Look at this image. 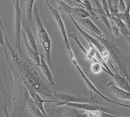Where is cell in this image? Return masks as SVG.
I'll list each match as a JSON object with an SVG mask.
<instances>
[{"label":"cell","instance_id":"obj_1","mask_svg":"<svg viewBox=\"0 0 130 117\" xmlns=\"http://www.w3.org/2000/svg\"><path fill=\"white\" fill-rule=\"evenodd\" d=\"M15 65L17 67L19 73L24 77L29 84L37 91L39 94L43 96L53 99L52 91L48 88L43 83L39 74L31 64L21 59L18 54L12 57Z\"/></svg>","mask_w":130,"mask_h":117},{"label":"cell","instance_id":"obj_2","mask_svg":"<svg viewBox=\"0 0 130 117\" xmlns=\"http://www.w3.org/2000/svg\"><path fill=\"white\" fill-rule=\"evenodd\" d=\"M34 14L36 23H37V33H38L39 41L42 46L43 49L46 54V60L47 64L51 65V64H52L51 63L52 62V39L45 28L40 18L39 9L36 5H35Z\"/></svg>","mask_w":130,"mask_h":117},{"label":"cell","instance_id":"obj_3","mask_svg":"<svg viewBox=\"0 0 130 117\" xmlns=\"http://www.w3.org/2000/svg\"><path fill=\"white\" fill-rule=\"evenodd\" d=\"M98 40L104 44V46L109 54L110 56L117 64L119 69V73L124 77H126L130 83V77L129 75L127 67L122 58L121 52L118 45L114 41L110 40L109 39L107 38L105 36L99 39Z\"/></svg>","mask_w":130,"mask_h":117},{"label":"cell","instance_id":"obj_4","mask_svg":"<svg viewBox=\"0 0 130 117\" xmlns=\"http://www.w3.org/2000/svg\"><path fill=\"white\" fill-rule=\"evenodd\" d=\"M69 57H70V60H71L72 64L74 65V66L75 67V68L76 69L77 71H78L79 73V75H81V78L83 79V80L85 81V84L87 85V86L89 87V88H90V90L93 91L94 92H95L96 93H97L98 95L99 96H100L102 99H105V101H108V102L111 103H112V104H115V105H120V106H121V107H126V108L130 109V105H126V104L118 102V101H114V100H112V99L107 98V97H106L105 96H104L103 93H101V92H100V91L98 90L97 88H96V86L93 85V83H92V82L89 80V78H88V77L86 76V75L85 74V73L83 72L82 68H81V67H80V65H79L78 63H77V60H76V58H75L74 54L72 55V56L71 55H70V56H69Z\"/></svg>","mask_w":130,"mask_h":117},{"label":"cell","instance_id":"obj_5","mask_svg":"<svg viewBox=\"0 0 130 117\" xmlns=\"http://www.w3.org/2000/svg\"><path fill=\"white\" fill-rule=\"evenodd\" d=\"M53 99L58 101L57 106H64L67 103H91L93 102L92 99L86 97L78 96L71 94L59 92H52Z\"/></svg>","mask_w":130,"mask_h":117},{"label":"cell","instance_id":"obj_6","mask_svg":"<svg viewBox=\"0 0 130 117\" xmlns=\"http://www.w3.org/2000/svg\"><path fill=\"white\" fill-rule=\"evenodd\" d=\"M15 40H16V48L20 54H22L21 48V37H22V7L20 0H15Z\"/></svg>","mask_w":130,"mask_h":117},{"label":"cell","instance_id":"obj_7","mask_svg":"<svg viewBox=\"0 0 130 117\" xmlns=\"http://www.w3.org/2000/svg\"><path fill=\"white\" fill-rule=\"evenodd\" d=\"M20 77L22 79V82L24 83V85H25V88H27V91H28L29 93L30 97L32 98V99L34 101V102L35 103L36 105L38 106V107L39 108V109L41 111V112L42 113V114H44V116H47V114H46V111H45L44 107V105L46 103H58V101L56 100H54V99H43L42 98L40 97V94H39L37 91L35 90L31 85L29 84V83L25 80L24 78L22 75H21Z\"/></svg>","mask_w":130,"mask_h":117},{"label":"cell","instance_id":"obj_8","mask_svg":"<svg viewBox=\"0 0 130 117\" xmlns=\"http://www.w3.org/2000/svg\"><path fill=\"white\" fill-rule=\"evenodd\" d=\"M57 2L59 5V9L64 12L69 13L72 15L77 16V18H89L90 16V13L83 7H72L62 0H57Z\"/></svg>","mask_w":130,"mask_h":117},{"label":"cell","instance_id":"obj_9","mask_svg":"<svg viewBox=\"0 0 130 117\" xmlns=\"http://www.w3.org/2000/svg\"><path fill=\"white\" fill-rule=\"evenodd\" d=\"M49 8L50 9V11L51 13H52V15H53V18L55 20L57 24L58 28H59V30H60V32H61V36H62V37L64 44L65 46L67 48V52H68V54L73 52L72 50L70 43L69 40H68V36H67V30H66V27H65L64 23L63 20H62V17H61V16L60 15L59 10H58L57 9H54V8L52 7V6Z\"/></svg>","mask_w":130,"mask_h":117},{"label":"cell","instance_id":"obj_10","mask_svg":"<svg viewBox=\"0 0 130 117\" xmlns=\"http://www.w3.org/2000/svg\"><path fill=\"white\" fill-rule=\"evenodd\" d=\"M65 105H67L68 107H73L75 109H78L80 110H83L85 111H104L105 113H110V114H114L109 110V109L107 107H101L99 105H96L94 103H67L65 104Z\"/></svg>","mask_w":130,"mask_h":117},{"label":"cell","instance_id":"obj_11","mask_svg":"<svg viewBox=\"0 0 130 117\" xmlns=\"http://www.w3.org/2000/svg\"><path fill=\"white\" fill-rule=\"evenodd\" d=\"M107 88L109 91L117 98L124 100H130V92L121 88L116 85L113 82H109L107 85Z\"/></svg>","mask_w":130,"mask_h":117},{"label":"cell","instance_id":"obj_12","mask_svg":"<svg viewBox=\"0 0 130 117\" xmlns=\"http://www.w3.org/2000/svg\"><path fill=\"white\" fill-rule=\"evenodd\" d=\"M77 20L79 22L81 23L85 28L89 30L92 33L94 36H96L98 39L104 37L105 35L104 33L101 31L100 29L96 25L92 20H90L89 18H77Z\"/></svg>","mask_w":130,"mask_h":117},{"label":"cell","instance_id":"obj_13","mask_svg":"<svg viewBox=\"0 0 130 117\" xmlns=\"http://www.w3.org/2000/svg\"><path fill=\"white\" fill-rule=\"evenodd\" d=\"M40 68H41L42 71L43 73L46 77L47 81L51 85H55V79L53 77V74L52 73L49 64H47V61L45 59V57L43 56L42 54H40Z\"/></svg>","mask_w":130,"mask_h":117},{"label":"cell","instance_id":"obj_14","mask_svg":"<svg viewBox=\"0 0 130 117\" xmlns=\"http://www.w3.org/2000/svg\"><path fill=\"white\" fill-rule=\"evenodd\" d=\"M22 34L23 35V38L24 40V43H25V46L27 50V53L28 54L29 56L34 61L36 65L37 66L40 67V54L39 52L35 51L34 49H32L31 46H30V44H29L27 39L26 36H25V32H22Z\"/></svg>","mask_w":130,"mask_h":117},{"label":"cell","instance_id":"obj_15","mask_svg":"<svg viewBox=\"0 0 130 117\" xmlns=\"http://www.w3.org/2000/svg\"><path fill=\"white\" fill-rule=\"evenodd\" d=\"M111 77L116 82L117 86L130 92V83L126 77L120 74L119 72H116V73H113Z\"/></svg>","mask_w":130,"mask_h":117},{"label":"cell","instance_id":"obj_16","mask_svg":"<svg viewBox=\"0 0 130 117\" xmlns=\"http://www.w3.org/2000/svg\"><path fill=\"white\" fill-rule=\"evenodd\" d=\"M24 27V28H25V33L29 44H30V46H31L32 49H34L35 51L39 52V49H38L37 43H36L35 38L33 33H32V30H31V27L29 26V24H25Z\"/></svg>","mask_w":130,"mask_h":117},{"label":"cell","instance_id":"obj_17","mask_svg":"<svg viewBox=\"0 0 130 117\" xmlns=\"http://www.w3.org/2000/svg\"><path fill=\"white\" fill-rule=\"evenodd\" d=\"M27 109L29 113L35 116H44L39 108L31 98H28L27 99Z\"/></svg>","mask_w":130,"mask_h":117},{"label":"cell","instance_id":"obj_18","mask_svg":"<svg viewBox=\"0 0 130 117\" xmlns=\"http://www.w3.org/2000/svg\"><path fill=\"white\" fill-rule=\"evenodd\" d=\"M111 19L115 23L116 25L117 26V27H118L119 30H120V33H123L124 36H128V35L130 34V31L129 29L127 28V27L126 26V24H124V22L118 16L112 15L111 16Z\"/></svg>","mask_w":130,"mask_h":117},{"label":"cell","instance_id":"obj_19","mask_svg":"<svg viewBox=\"0 0 130 117\" xmlns=\"http://www.w3.org/2000/svg\"><path fill=\"white\" fill-rule=\"evenodd\" d=\"M35 2V0H25L27 18L29 24H32V12H33Z\"/></svg>","mask_w":130,"mask_h":117},{"label":"cell","instance_id":"obj_20","mask_svg":"<svg viewBox=\"0 0 130 117\" xmlns=\"http://www.w3.org/2000/svg\"><path fill=\"white\" fill-rule=\"evenodd\" d=\"M90 70L92 73L97 75L101 73L102 71H104V67L98 61H95L94 62L90 65Z\"/></svg>","mask_w":130,"mask_h":117},{"label":"cell","instance_id":"obj_21","mask_svg":"<svg viewBox=\"0 0 130 117\" xmlns=\"http://www.w3.org/2000/svg\"><path fill=\"white\" fill-rule=\"evenodd\" d=\"M102 1V6L103 9L104 10V11L105 12L106 15H107L108 18L109 19H111V14L110 12L109 7V5H108L107 1V0H101Z\"/></svg>","mask_w":130,"mask_h":117},{"label":"cell","instance_id":"obj_22","mask_svg":"<svg viewBox=\"0 0 130 117\" xmlns=\"http://www.w3.org/2000/svg\"><path fill=\"white\" fill-rule=\"evenodd\" d=\"M127 9L125 0H118V5H117V9L118 13L124 12Z\"/></svg>","mask_w":130,"mask_h":117},{"label":"cell","instance_id":"obj_23","mask_svg":"<svg viewBox=\"0 0 130 117\" xmlns=\"http://www.w3.org/2000/svg\"><path fill=\"white\" fill-rule=\"evenodd\" d=\"M107 1L108 5H109V9H110V12H111V16L112 15H114V16H116L117 14L118 13V12L116 11L115 9H114L113 6H112V0H107Z\"/></svg>","mask_w":130,"mask_h":117},{"label":"cell","instance_id":"obj_24","mask_svg":"<svg viewBox=\"0 0 130 117\" xmlns=\"http://www.w3.org/2000/svg\"><path fill=\"white\" fill-rule=\"evenodd\" d=\"M0 46H5V33L0 26Z\"/></svg>","mask_w":130,"mask_h":117},{"label":"cell","instance_id":"obj_25","mask_svg":"<svg viewBox=\"0 0 130 117\" xmlns=\"http://www.w3.org/2000/svg\"><path fill=\"white\" fill-rule=\"evenodd\" d=\"M118 0H112V6H113L114 9L118 12V9H117V5H118Z\"/></svg>","mask_w":130,"mask_h":117},{"label":"cell","instance_id":"obj_26","mask_svg":"<svg viewBox=\"0 0 130 117\" xmlns=\"http://www.w3.org/2000/svg\"><path fill=\"white\" fill-rule=\"evenodd\" d=\"M125 37H126V40L127 41V42H128L129 44V46H130V34L128 35V36H125Z\"/></svg>","mask_w":130,"mask_h":117},{"label":"cell","instance_id":"obj_27","mask_svg":"<svg viewBox=\"0 0 130 117\" xmlns=\"http://www.w3.org/2000/svg\"><path fill=\"white\" fill-rule=\"evenodd\" d=\"M25 0H20V5H21V7L22 9L23 7V5H24V2H25Z\"/></svg>","mask_w":130,"mask_h":117},{"label":"cell","instance_id":"obj_28","mask_svg":"<svg viewBox=\"0 0 130 117\" xmlns=\"http://www.w3.org/2000/svg\"><path fill=\"white\" fill-rule=\"evenodd\" d=\"M74 1H75V2H77V3H79V4L81 7H83V6H82V5H81V0H74ZM83 8H84V7H83Z\"/></svg>","mask_w":130,"mask_h":117},{"label":"cell","instance_id":"obj_29","mask_svg":"<svg viewBox=\"0 0 130 117\" xmlns=\"http://www.w3.org/2000/svg\"><path fill=\"white\" fill-rule=\"evenodd\" d=\"M45 2H46V3H47V5H48L49 7H50L51 5H50V2H49V0H45Z\"/></svg>","mask_w":130,"mask_h":117},{"label":"cell","instance_id":"obj_30","mask_svg":"<svg viewBox=\"0 0 130 117\" xmlns=\"http://www.w3.org/2000/svg\"><path fill=\"white\" fill-rule=\"evenodd\" d=\"M2 85V79H1V76H0V86Z\"/></svg>","mask_w":130,"mask_h":117},{"label":"cell","instance_id":"obj_31","mask_svg":"<svg viewBox=\"0 0 130 117\" xmlns=\"http://www.w3.org/2000/svg\"><path fill=\"white\" fill-rule=\"evenodd\" d=\"M12 2H13L14 4V3H15V0H12Z\"/></svg>","mask_w":130,"mask_h":117}]
</instances>
